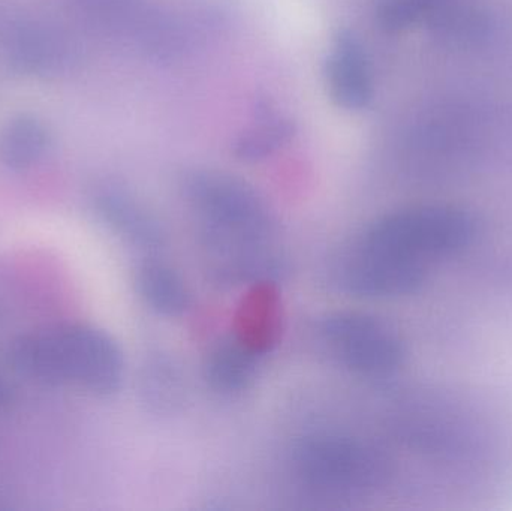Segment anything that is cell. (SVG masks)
<instances>
[{
	"label": "cell",
	"instance_id": "obj_13",
	"mask_svg": "<svg viewBox=\"0 0 512 511\" xmlns=\"http://www.w3.org/2000/svg\"><path fill=\"white\" fill-rule=\"evenodd\" d=\"M143 384V393L150 404L159 407L179 404L183 390L182 378L170 360L159 359L149 362Z\"/></svg>",
	"mask_w": 512,
	"mask_h": 511
},
{
	"label": "cell",
	"instance_id": "obj_7",
	"mask_svg": "<svg viewBox=\"0 0 512 511\" xmlns=\"http://www.w3.org/2000/svg\"><path fill=\"white\" fill-rule=\"evenodd\" d=\"M282 324V297L276 284L273 281L252 284L237 306L234 336L261 357L276 347Z\"/></svg>",
	"mask_w": 512,
	"mask_h": 511
},
{
	"label": "cell",
	"instance_id": "obj_5",
	"mask_svg": "<svg viewBox=\"0 0 512 511\" xmlns=\"http://www.w3.org/2000/svg\"><path fill=\"white\" fill-rule=\"evenodd\" d=\"M340 290L366 299H399L420 293L429 269L357 242L334 266Z\"/></svg>",
	"mask_w": 512,
	"mask_h": 511
},
{
	"label": "cell",
	"instance_id": "obj_14",
	"mask_svg": "<svg viewBox=\"0 0 512 511\" xmlns=\"http://www.w3.org/2000/svg\"><path fill=\"white\" fill-rule=\"evenodd\" d=\"M286 135H288V126L283 123L262 126L259 131L249 135L237 146V152L246 159L262 158L277 147V144L282 143Z\"/></svg>",
	"mask_w": 512,
	"mask_h": 511
},
{
	"label": "cell",
	"instance_id": "obj_11",
	"mask_svg": "<svg viewBox=\"0 0 512 511\" xmlns=\"http://www.w3.org/2000/svg\"><path fill=\"white\" fill-rule=\"evenodd\" d=\"M137 290L156 314L179 317L192 306V294L185 279L164 263L149 261L138 269Z\"/></svg>",
	"mask_w": 512,
	"mask_h": 511
},
{
	"label": "cell",
	"instance_id": "obj_10",
	"mask_svg": "<svg viewBox=\"0 0 512 511\" xmlns=\"http://www.w3.org/2000/svg\"><path fill=\"white\" fill-rule=\"evenodd\" d=\"M258 360L259 356L236 336H230L210 348L204 362V377L216 392H243L254 383Z\"/></svg>",
	"mask_w": 512,
	"mask_h": 511
},
{
	"label": "cell",
	"instance_id": "obj_6",
	"mask_svg": "<svg viewBox=\"0 0 512 511\" xmlns=\"http://www.w3.org/2000/svg\"><path fill=\"white\" fill-rule=\"evenodd\" d=\"M5 47L12 68L35 77L59 74L75 57L74 44L65 32L38 21H23L9 27Z\"/></svg>",
	"mask_w": 512,
	"mask_h": 511
},
{
	"label": "cell",
	"instance_id": "obj_15",
	"mask_svg": "<svg viewBox=\"0 0 512 511\" xmlns=\"http://www.w3.org/2000/svg\"><path fill=\"white\" fill-rule=\"evenodd\" d=\"M9 402H11V389H9L8 384L3 381V378L0 377V410L5 408Z\"/></svg>",
	"mask_w": 512,
	"mask_h": 511
},
{
	"label": "cell",
	"instance_id": "obj_1",
	"mask_svg": "<svg viewBox=\"0 0 512 511\" xmlns=\"http://www.w3.org/2000/svg\"><path fill=\"white\" fill-rule=\"evenodd\" d=\"M9 362L35 383L95 396L113 395L125 378V359L117 342L87 324H63L18 336L9 347Z\"/></svg>",
	"mask_w": 512,
	"mask_h": 511
},
{
	"label": "cell",
	"instance_id": "obj_4",
	"mask_svg": "<svg viewBox=\"0 0 512 511\" xmlns=\"http://www.w3.org/2000/svg\"><path fill=\"white\" fill-rule=\"evenodd\" d=\"M319 335L334 359L357 374L387 377L405 363L406 345L399 330L375 315L333 312L319 324Z\"/></svg>",
	"mask_w": 512,
	"mask_h": 511
},
{
	"label": "cell",
	"instance_id": "obj_9",
	"mask_svg": "<svg viewBox=\"0 0 512 511\" xmlns=\"http://www.w3.org/2000/svg\"><path fill=\"white\" fill-rule=\"evenodd\" d=\"M334 98L346 108H363L372 96V80L363 50L352 36H340L328 63Z\"/></svg>",
	"mask_w": 512,
	"mask_h": 511
},
{
	"label": "cell",
	"instance_id": "obj_8",
	"mask_svg": "<svg viewBox=\"0 0 512 511\" xmlns=\"http://www.w3.org/2000/svg\"><path fill=\"white\" fill-rule=\"evenodd\" d=\"M96 210L114 233L140 248L156 249L164 243V230L155 216L123 192H101L96 197Z\"/></svg>",
	"mask_w": 512,
	"mask_h": 511
},
{
	"label": "cell",
	"instance_id": "obj_2",
	"mask_svg": "<svg viewBox=\"0 0 512 511\" xmlns=\"http://www.w3.org/2000/svg\"><path fill=\"white\" fill-rule=\"evenodd\" d=\"M480 233V221L465 207L420 206L378 219L361 242L429 269L436 261L465 254Z\"/></svg>",
	"mask_w": 512,
	"mask_h": 511
},
{
	"label": "cell",
	"instance_id": "obj_12",
	"mask_svg": "<svg viewBox=\"0 0 512 511\" xmlns=\"http://www.w3.org/2000/svg\"><path fill=\"white\" fill-rule=\"evenodd\" d=\"M50 144V135L35 116H17L0 132V162L11 171L29 170L41 161Z\"/></svg>",
	"mask_w": 512,
	"mask_h": 511
},
{
	"label": "cell",
	"instance_id": "obj_3",
	"mask_svg": "<svg viewBox=\"0 0 512 511\" xmlns=\"http://www.w3.org/2000/svg\"><path fill=\"white\" fill-rule=\"evenodd\" d=\"M292 467L306 485L331 494H364L388 482L391 462L366 441L340 435L304 438L292 452Z\"/></svg>",
	"mask_w": 512,
	"mask_h": 511
}]
</instances>
